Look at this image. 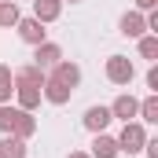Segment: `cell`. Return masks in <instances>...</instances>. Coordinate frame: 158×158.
Wrapping results in <instances>:
<instances>
[{
  "label": "cell",
  "instance_id": "obj_24",
  "mask_svg": "<svg viewBox=\"0 0 158 158\" xmlns=\"http://www.w3.org/2000/svg\"><path fill=\"white\" fill-rule=\"evenodd\" d=\"M70 4H77V0H70Z\"/></svg>",
  "mask_w": 158,
  "mask_h": 158
},
{
  "label": "cell",
  "instance_id": "obj_10",
  "mask_svg": "<svg viewBox=\"0 0 158 158\" xmlns=\"http://www.w3.org/2000/svg\"><path fill=\"white\" fill-rule=\"evenodd\" d=\"M110 125V107H88L85 110V129L88 132H103Z\"/></svg>",
  "mask_w": 158,
  "mask_h": 158
},
{
  "label": "cell",
  "instance_id": "obj_19",
  "mask_svg": "<svg viewBox=\"0 0 158 158\" xmlns=\"http://www.w3.org/2000/svg\"><path fill=\"white\" fill-rule=\"evenodd\" d=\"M136 118L151 121V125H155V121H158V92H151V96H147V99L140 103V114H136Z\"/></svg>",
  "mask_w": 158,
  "mask_h": 158
},
{
  "label": "cell",
  "instance_id": "obj_5",
  "mask_svg": "<svg viewBox=\"0 0 158 158\" xmlns=\"http://www.w3.org/2000/svg\"><path fill=\"white\" fill-rule=\"evenodd\" d=\"M15 96H19V107L22 110H33V107H40V85H33V81H15Z\"/></svg>",
  "mask_w": 158,
  "mask_h": 158
},
{
  "label": "cell",
  "instance_id": "obj_6",
  "mask_svg": "<svg viewBox=\"0 0 158 158\" xmlns=\"http://www.w3.org/2000/svg\"><path fill=\"white\" fill-rule=\"evenodd\" d=\"M136 114H140V99H136V96H129V92H125V96H118V99L110 103V118L132 121Z\"/></svg>",
  "mask_w": 158,
  "mask_h": 158
},
{
  "label": "cell",
  "instance_id": "obj_12",
  "mask_svg": "<svg viewBox=\"0 0 158 158\" xmlns=\"http://www.w3.org/2000/svg\"><path fill=\"white\" fill-rule=\"evenodd\" d=\"M92 158H118V140L96 132V140H92Z\"/></svg>",
  "mask_w": 158,
  "mask_h": 158
},
{
  "label": "cell",
  "instance_id": "obj_21",
  "mask_svg": "<svg viewBox=\"0 0 158 158\" xmlns=\"http://www.w3.org/2000/svg\"><path fill=\"white\" fill-rule=\"evenodd\" d=\"M147 88H155V92H158V66L147 70Z\"/></svg>",
  "mask_w": 158,
  "mask_h": 158
},
{
  "label": "cell",
  "instance_id": "obj_18",
  "mask_svg": "<svg viewBox=\"0 0 158 158\" xmlns=\"http://www.w3.org/2000/svg\"><path fill=\"white\" fill-rule=\"evenodd\" d=\"M15 96V77H11V66L0 63V103H7Z\"/></svg>",
  "mask_w": 158,
  "mask_h": 158
},
{
  "label": "cell",
  "instance_id": "obj_7",
  "mask_svg": "<svg viewBox=\"0 0 158 158\" xmlns=\"http://www.w3.org/2000/svg\"><path fill=\"white\" fill-rule=\"evenodd\" d=\"M118 26H121L125 37H143V33H147V15H143V11H125Z\"/></svg>",
  "mask_w": 158,
  "mask_h": 158
},
{
  "label": "cell",
  "instance_id": "obj_17",
  "mask_svg": "<svg viewBox=\"0 0 158 158\" xmlns=\"http://www.w3.org/2000/svg\"><path fill=\"white\" fill-rule=\"evenodd\" d=\"M33 132H37V121H33V114H30V110H22V114H19V121H15V132H11V136L30 140Z\"/></svg>",
  "mask_w": 158,
  "mask_h": 158
},
{
  "label": "cell",
  "instance_id": "obj_14",
  "mask_svg": "<svg viewBox=\"0 0 158 158\" xmlns=\"http://www.w3.org/2000/svg\"><path fill=\"white\" fill-rule=\"evenodd\" d=\"M11 77H15V81H33V85H44L48 74H44L40 66H33V63H26V66H15V70H11Z\"/></svg>",
  "mask_w": 158,
  "mask_h": 158
},
{
  "label": "cell",
  "instance_id": "obj_16",
  "mask_svg": "<svg viewBox=\"0 0 158 158\" xmlns=\"http://www.w3.org/2000/svg\"><path fill=\"white\" fill-rule=\"evenodd\" d=\"M19 19H22L19 15V4L15 0H0V30H11Z\"/></svg>",
  "mask_w": 158,
  "mask_h": 158
},
{
  "label": "cell",
  "instance_id": "obj_11",
  "mask_svg": "<svg viewBox=\"0 0 158 158\" xmlns=\"http://www.w3.org/2000/svg\"><path fill=\"white\" fill-rule=\"evenodd\" d=\"M59 15H63V0H33V19L55 22Z\"/></svg>",
  "mask_w": 158,
  "mask_h": 158
},
{
  "label": "cell",
  "instance_id": "obj_8",
  "mask_svg": "<svg viewBox=\"0 0 158 158\" xmlns=\"http://www.w3.org/2000/svg\"><path fill=\"white\" fill-rule=\"evenodd\" d=\"M59 59H63V48H59V44H52V40H44V44H37V52H33V66H40V70L55 66Z\"/></svg>",
  "mask_w": 158,
  "mask_h": 158
},
{
  "label": "cell",
  "instance_id": "obj_22",
  "mask_svg": "<svg viewBox=\"0 0 158 158\" xmlns=\"http://www.w3.org/2000/svg\"><path fill=\"white\" fill-rule=\"evenodd\" d=\"M158 0H136V11H155Z\"/></svg>",
  "mask_w": 158,
  "mask_h": 158
},
{
  "label": "cell",
  "instance_id": "obj_20",
  "mask_svg": "<svg viewBox=\"0 0 158 158\" xmlns=\"http://www.w3.org/2000/svg\"><path fill=\"white\" fill-rule=\"evenodd\" d=\"M140 40V55H143V59H158V37H147V33H143V37H136Z\"/></svg>",
  "mask_w": 158,
  "mask_h": 158
},
{
  "label": "cell",
  "instance_id": "obj_9",
  "mask_svg": "<svg viewBox=\"0 0 158 158\" xmlns=\"http://www.w3.org/2000/svg\"><path fill=\"white\" fill-rule=\"evenodd\" d=\"M40 96H44L52 107H63V103H70V96H74V92H70V88H63L59 81L44 77V85H40Z\"/></svg>",
  "mask_w": 158,
  "mask_h": 158
},
{
  "label": "cell",
  "instance_id": "obj_4",
  "mask_svg": "<svg viewBox=\"0 0 158 158\" xmlns=\"http://www.w3.org/2000/svg\"><path fill=\"white\" fill-rule=\"evenodd\" d=\"M15 30H19V37L26 40V44H33V48L48 40V37H44V33H48V30H44V22L33 19V15H30V19H19V22H15Z\"/></svg>",
  "mask_w": 158,
  "mask_h": 158
},
{
  "label": "cell",
  "instance_id": "obj_3",
  "mask_svg": "<svg viewBox=\"0 0 158 158\" xmlns=\"http://www.w3.org/2000/svg\"><path fill=\"white\" fill-rule=\"evenodd\" d=\"M48 77L59 81L63 88H70V92H74V88L81 85V66H77V63H70V59H59V63L52 66V74H48Z\"/></svg>",
  "mask_w": 158,
  "mask_h": 158
},
{
  "label": "cell",
  "instance_id": "obj_1",
  "mask_svg": "<svg viewBox=\"0 0 158 158\" xmlns=\"http://www.w3.org/2000/svg\"><path fill=\"white\" fill-rule=\"evenodd\" d=\"M143 143H147L143 125H140V121H125V129H121V136H118V151L136 155V151H143Z\"/></svg>",
  "mask_w": 158,
  "mask_h": 158
},
{
  "label": "cell",
  "instance_id": "obj_15",
  "mask_svg": "<svg viewBox=\"0 0 158 158\" xmlns=\"http://www.w3.org/2000/svg\"><path fill=\"white\" fill-rule=\"evenodd\" d=\"M22 114V107H11V103H0V132L7 136V132H15V121Z\"/></svg>",
  "mask_w": 158,
  "mask_h": 158
},
{
  "label": "cell",
  "instance_id": "obj_13",
  "mask_svg": "<svg viewBox=\"0 0 158 158\" xmlns=\"http://www.w3.org/2000/svg\"><path fill=\"white\" fill-rule=\"evenodd\" d=\"M0 158H26V140H19V136H4L0 140Z\"/></svg>",
  "mask_w": 158,
  "mask_h": 158
},
{
  "label": "cell",
  "instance_id": "obj_23",
  "mask_svg": "<svg viewBox=\"0 0 158 158\" xmlns=\"http://www.w3.org/2000/svg\"><path fill=\"white\" fill-rule=\"evenodd\" d=\"M66 158H92V155H85V151H74V155H66Z\"/></svg>",
  "mask_w": 158,
  "mask_h": 158
},
{
  "label": "cell",
  "instance_id": "obj_2",
  "mask_svg": "<svg viewBox=\"0 0 158 158\" xmlns=\"http://www.w3.org/2000/svg\"><path fill=\"white\" fill-rule=\"evenodd\" d=\"M132 77H136V66H132L129 55H110L107 59V81L110 85H129Z\"/></svg>",
  "mask_w": 158,
  "mask_h": 158
}]
</instances>
